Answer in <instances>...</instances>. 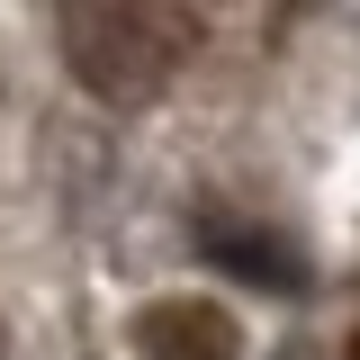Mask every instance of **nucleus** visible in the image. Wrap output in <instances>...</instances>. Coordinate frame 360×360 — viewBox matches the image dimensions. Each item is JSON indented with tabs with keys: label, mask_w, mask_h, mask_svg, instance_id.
I'll return each mask as SVG.
<instances>
[{
	"label": "nucleus",
	"mask_w": 360,
	"mask_h": 360,
	"mask_svg": "<svg viewBox=\"0 0 360 360\" xmlns=\"http://www.w3.org/2000/svg\"><path fill=\"white\" fill-rule=\"evenodd\" d=\"M207 0H63V54L99 99H153L198 45Z\"/></svg>",
	"instance_id": "obj_1"
},
{
	"label": "nucleus",
	"mask_w": 360,
	"mask_h": 360,
	"mask_svg": "<svg viewBox=\"0 0 360 360\" xmlns=\"http://www.w3.org/2000/svg\"><path fill=\"white\" fill-rule=\"evenodd\" d=\"M207 262L234 270L243 288H270V297H297V288H307V262H297L279 234H262V225H225V217H207Z\"/></svg>",
	"instance_id": "obj_3"
},
{
	"label": "nucleus",
	"mask_w": 360,
	"mask_h": 360,
	"mask_svg": "<svg viewBox=\"0 0 360 360\" xmlns=\"http://www.w3.org/2000/svg\"><path fill=\"white\" fill-rule=\"evenodd\" d=\"M135 352L144 360H243V333L217 297H153L135 315Z\"/></svg>",
	"instance_id": "obj_2"
}]
</instances>
